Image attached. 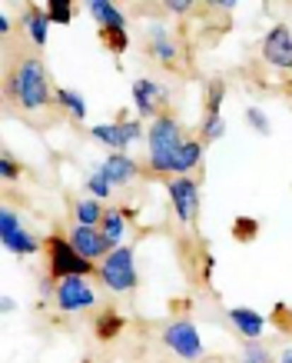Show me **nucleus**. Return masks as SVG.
<instances>
[{
  "mask_svg": "<svg viewBox=\"0 0 292 363\" xmlns=\"http://www.w3.org/2000/svg\"><path fill=\"white\" fill-rule=\"evenodd\" d=\"M7 97L17 100L23 111H44L50 104V80H47V67L40 57H23L7 77Z\"/></svg>",
  "mask_w": 292,
  "mask_h": 363,
  "instance_id": "obj_1",
  "label": "nucleus"
},
{
  "mask_svg": "<svg viewBox=\"0 0 292 363\" xmlns=\"http://www.w3.org/2000/svg\"><path fill=\"white\" fill-rule=\"evenodd\" d=\"M183 140H186L183 127H180L176 117L160 113L156 121H150V127H146V150H150V167L156 174H170L173 157L183 147Z\"/></svg>",
  "mask_w": 292,
  "mask_h": 363,
  "instance_id": "obj_2",
  "label": "nucleus"
},
{
  "mask_svg": "<svg viewBox=\"0 0 292 363\" xmlns=\"http://www.w3.org/2000/svg\"><path fill=\"white\" fill-rule=\"evenodd\" d=\"M47 253H50V270H47V277L50 280H66V277H93V260H87V257H80V253L74 250V243L66 240V237H60V233H54L50 240H47Z\"/></svg>",
  "mask_w": 292,
  "mask_h": 363,
  "instance_id": "obj_3",
  "label": "nucleus"
},
{
  "mask_svg": "<svg viewBox=\"0 0 292 363\" xmlns=\"http://www.w3.org/2000/svg\"><path fill=\"white\" fill-rule=\"evenodd\" d=\"M100 280L107 290L113 294H127L133 286L140 284V274H136V253L133 247H117V250H110V257L100 264Z\"/></svg>",
  "mask_w": 292,
  "mask_h": 363,
  "instance_id": "obj_4",
  "label": "nucleus"
},
{
  "mask_svg": "<svg viewBox=\"0 0 292 363\" xmlns=\"http://www.w3.org/2000/svg\"><path fill=\"white\" fill-rule=\"evenodd\" d=\"M166 194H170V207H173L176 220L193 223L196 213H199V184L193 177H173L166 184Z\"/></svg>",
  "mask_w": 292,
  "mask_h": 363,
  "instance_id": "obj_5",
  "label": "nucleus"
},
{
  "mask_svg": "<svg viewBox=\"0 0 292 363\" xmlns=\"http://www.w3.org/2000/svg\"><path fill=\"white\" fill-rule=\"evenodd\" d=\"M163 343H166L176 357H183V360H189V363L203 357L199 330H196L189 320H173V323H166V330H163Z\"/></svg>",
  "mask_w": 292,
  "mask_h": 363,
  "instance_id": "obj_6",
  "label": "nucleus"
},
{
  "mask_svg": "<svg viewBox=\"0 0 292 363\" xmlns=\"http://www.w3.org/2000/svg\"><path fill=\"white\" fill-rule=\"evenodd\" d=\"M90 137L100 140L103 147H110L113 154H127V147L133 140L143 137V127L140 121H117V123H93L90 127Z\"/></svg>",
  "mask_w": 292,
  "mask_h": 363,
  "instance_id": "obj_7",
  "label": "nucleus"
},
{
  "mask_svg": "<svg viewBox=\"0 0 292 363\" xmlns=\"http://www.w3.org/2000/svg\"><path fill=\"white\" fill-rule=\"evenodd\" d=\"M93 303H97V294L87 284V277H66L57 284V307L64 313H83Z\"/></svg>",
  "mask_w": 292,
  "mask_h": 363,
  "instance_id": "obj_8",
  "label": "nucleus"
},
{
  "mask_svg": "<svg viewBox=\"0 0 292 363\" xmlns=\"http://www.w3.org/2000/svg\"><path fill=\"white\" fill-rule=\"evenodd\" d=\"M66 240L74 243V250L80 253V257H87V260H107L110 250H117V247L103 237L100 227H80V223H74L70 233H66Z\"/></svg>",
  "mask_w": 292,
  "mask_h": 363,
  "instance_id": "obj_9",
  "label": "nucleus"
},
{
  "mask_svg": "<svg viewBox=\"0 0 292 363\" xmlns=\"http://www.w3.org/2000/svg\"><path fill=\"white\" fill-rule=\"evenodd\" d=\"M133 104H136V113L140 117H150V121H156L163 113V104L170 100V94H166V87L163 84H156V80L150 77H140V80H133Z\"/></svg>",
  "mask_w": 292,
  "mask_h": 363,
  "instance_id": "obj_10",
  "label": "nucleus"
},
{
  "mask_svg": "<svg viewBox=\"0 0 292 363\" xmlns=\"http://www.w3.org/2000/svg\"><path fill=\"white\" fill-rule=\"evenodd\" d=\"M262 57L266 64L279 67V70H292V30L289 23H276L266 40H262Z\"/></svg>",
  "mask_w": 292,
  "mask_h": 363,
  "instance_id": "obj_11",
  "label": "nucleus"
},
{
  "mask_svg": "<svg viewBox=\"0 0 292 363\" xmlns=\"http://www.w3.org/2000/svg\"><path fill=\"white\" fill-rule=\"evenodd\" d=\"M100 170H103V177H107L113 187H127V184H133L140 177V167H136V160L130 154H110L100 164Z\"/></svg>",
  "mask_w": 292,
  "mask_h": 363,
  "instance_id": "obj_12",
  "label": "nucleus"
},
{
  "mask_svg": "<svg viewBox=\"0 0 292 363\" xmlns=\"http://www.w3.org/2000/svg\"><path fill=\"white\" fill-rule=\"evenodd\" d=\"M229 323H233L236 333H243L246 340H259L262 330H266V317L256 313V310H249V307H233L229 310Z\"/></svg>",
  "mask_w": 292,
  "mask_h": 363,
  "instance_id": "obj_13",
  "label": "nucleus"
},
{
  "mask_svg": "<svg viewBox=\"0 0 292 363\" xmlns=\"http://www.w3.org/2000/svg\"><path fill=\"white\" fill-rule=\"evenodd\" d=\"M21 23L33 47H47V37H50V13H47V7H27Z\"/></svg>",
  "mask_w": 292,
  "mask_h": 363,
  "instance_id": "obj_14",
  "label": "nucleus"
},
{
  "mask_svg": "<svg viewBox=\"0 0 292 363\" xmlns=\"http://www.w3.org/2000/svg\"><path fill=\"white\" fill-rule=\"evenodd\" d=\"M199 160H203V140H189V137H186L183 147H180V150H176V157H173L170 174H173V177H189V170H196V167H199Z\"/></svg>",
  "mask_w": 292,
  "mask_h": 363,
  "instance_id": "obj_15",
  "label": "nucleus"
},
{
  "mask_svg": "<svg viewBox=\"0 0 292 363\" xmlns=\"http://www.w3.org/2000/svg\"><path fill=\"white\" fill-rule=\"evenodd\" d=\"M87 11H90V17L100 23V30H119V27H127L123 11H119L117 4H110V0H90Z\"/></svg>",
  "mask_w": 292,
  "mask_h": 363,
  "instance_id": "obj_16",
  "label": "nucleus"
},
{
  "mask_svg": "<svg viewBox=\"0 0 292 363\" xmlns=\"http://www.w3.org/2000/svg\"><path fill=\"white\" fill-rule=\"evenodd\" d=\"M54 97H57V104H60V107H64V111L70 113L76 123L87 121V100H83V94H80V90H74V87H57Z\"/></svg>",
  "mask_w": 292,
  "mask_h": 363,
  "instance_id": "obj_17",
  "label": "nucleus"
},
{
  "mask_svg": "<svg viewBox=\"0 0 292 363\" xmlns=\"http://www.w3.org/2000/svg\"><path fill=\"white\" fill-rule=\"evenodd\" d=\"M103 203L93 197H83V200H76V207H74V223H80V227H97V223H103Z\"/></svg>",
  "mask_w": 292,
  "mask_h": 363,
  "instance_id": "obj_18",
  "label": "nucleus"
},
{
  "mask_svg": "<svg viewBox=\"0 0 292 363\" xmlns=\"http://www.w3.org/2000/svg\"><path fill=\"white\" fill-rule=\"evenodd\" d=\"M150 54L160 60V64H176V57H180V50H176V44L170 40V33L166 30H153L150 33Z\"/></svg>",
  "mask_w": 292,
  "mask_h": 363,
  "instance_id": "obj_19",
  "label": "nucleus"
},
{
  "mask_svg": "<svg viewBox=\"0 0 292 363\" xmlns=\"http://www.w3.org/2000/svg\"><path fill=\"white\" fill-rule=\"evenodd\" d=\"M100 230H103V237H107L113 247H123V237H127V213H123V210H107Z\"/></svg>",
  "mask_w": 292,
  "mask_h": 363,
  "instance_id": "obj_20",
  "label": "nucleus"
},
{
  "mask_svg": "<svg viewBox=\"0 0 292 363\" xmlns=\"http://www.w3.org/2000/svg\"><path fill=\"white\" fill-rule=\"evenodd\" d=\"M4 247L11 253H17V257H33V253L40 250V240L33 237L27 227H21V230H13L7 240H4Z\"/></svg>",
  "mask_w": 292,
  "mask_h": 363,
  "instance_id": "obj_21",
  "label": "nucleus"
},
{
  "mask_svg": "<svg viewBox=\"0 0 292 363\" xmlns=\"http://www.w3.org/2000/svg\"><path fill=\"white\" fill-rule=\"evenodd\" d=\"M123 327H127V320L119 317L117 310H103V313L97 317V323H93V330H97L100 340H113Z\"/></svg>",
  "mask_w": 292,
  "mask_h": 363,
  "instance_id": "obj_22",
  "label": "nucleus"
},
{
  "mask_svg": "<svg viewBox=\"0 0 292 363\" xmlns=\"http://www.w3.org/2000/svg\"><path fill=\"white\" fill-rule=\"evenodd\" d=\"M87 190H90V197L93 200H107L110 194H113V184H110L107 177H103V170H93V174L87 177Z\"/></svg>",
  "mask_w": 292,
  "mask_h": 363,
  "instance_id": "obj_23",
  "label": "nucleus"
},
{
  "mask_svg": "<svg viewBox=\"0 0 292 363\" xmlns=\"http://www.w3.org/2000/svg\"><path fill=\"white\" fill-rule=\"evenodd\" d=\"M100 37H103V44L113 50V54H127V47H130V33H127V27H119V30H100Z\"/></svg>",
  "mask_w": 292,
  "mask_h": 363,
  "instance_id": "obj_24",
  "label": "nucleus"
},
{
  "mask_svg": "<svg viewBox=\"0 0 292 363\" xmlns=\"http://www.w3.org/2000/svg\"><path fill=\"white\" fill-rule=\"evenodd\" d=\"M256 233H259V220H252V217H236L233 223V237L239 243H252L256 240Z\"/></svg>",
  "mask_w": 292,
  "mask_h": 363,
  "instance_id": "obj_25",
  "label": "nucleus"
},
{
  "mask_svg": "<svg viewBox=\"0 0 292 363\" xmlns=\"http://www.w3.org/2000/svg\"><path fill=\"white\" fill-rule=\"evenodd\" d=\"M223 97H226L223 80H209V87H206V117L219 113V107H223Z\"/></svg>",
  "mask_w": 292,
  "mask_h": 363,
  "instance_id": "obj_26",
  "label": "nucleus"
},
{
  "mask_svg": "<svg viewBox=\"0 0 292 363\" xmlns=\"http://www.w3.org/2000/svg\"><path fill=\"white\" fill-rule=\"evenodd\" d=\"M47 13H50V23H70L74 21V0H50Z\"/></svg>",
  "mask_w": 292,
  "mask_h": 363,
  "instance_id": "obj_27",
  "label": "nucleus"
},
{
  "mask_svg": "<svg viewBox=\"0 0 292 363\" xmlns=\"http://www.w3.org/2000/svg\"><path fill=\"white\" fill-rule=\"evenodd\" d=\"M23 223H21V217H17V210L13 207H4L0 210V240H7L13 230H21Z\"/></svg>",
  "mask_w": 292,
  "mask_h": 363,
  "instance_id": "obj_28",
  "label": "nucleus"
},
{
  "mask_svg": "<svg viewBox=\"0 0 292 363\" xmlns=\"http://www.w3.org/2000/svg\"><path fill=\"white\" fill-rule=\"evenodd\" d=\"M226 133V121H223V113H213V117H206L203 121V140H219Z\"/></svg>",
  "mask_w": 292,
  "mask_h": 363,
  "instance_id": "obj_29",
  "label": "nucleus"
},
{
  "mask_svg": "<svg viewBox=\"0 0 292 363\" xmlns=\"http://www.w3.org/2000/svg\"><path fill=\"white\" fill-rule=\"evenodd\" d=\"M239 363H272V357H269V350H266L259 340H249L246 350H243V360H239Z\"/></svg>",
  "mask_w": 292,
  "mask_h": 363,
  "instance_id": "obj_30",
  "label": "nucleus"
},
{
  "mask_svg": "<svg viewBox=\"0 0 292 363\" xmlns=\"http://www.w3.org/2000/svg\"><path fill=\"white\" fill-rule=\"evenodd\" d=\"M246 123H249V127H252L256 133H262V137H266V133L272 130L269 117H266V113H262L259 107H249V111H246Z\"/></svg>",
  "mask_w": 292,
  "mask_h": 363,
  "instance_id": "obj_31",
  "label": "nucleus"
},
{
  "mask_svg": "<svg viewBox=\"0 0 292 363\" xmlns=\"http://www.w3.org/2000/svg\"><path fill=\"white\" fill-rule=\"evenodd\" d=\"M21 170H23V167L17 164V160L7 154V150L0 154V177H4V180H17V177H21Z\"/></svg>",
  "mask_w": 292,
  "mask_h": 363,
  "instance_id": "obj_32",
  "label": "nucleus"
},
{
  "mask_svg": "<svg viewBox=\"0 0 292 363\" xmlns=\"http://www.w3.org/2000/svg\"><path fill=\"white\" fill-rule=\"evenodd\" d=\"M166 11L170 13H186V11H193V0H166Z\"/></svg>",
  "mask_w": 292,
  "mask_h": 363,
  "instance_id": "obj_33",
  "label": "nucleus"
},
{
  "mask_svg": "<svg viewBox=\"0 0 292 363\" xmlns=\"http://www.w3.org/2000/svg\"><path fill=\"white\" fill-rule=\"evenodd\" d=\"M50 294H54V297H57L54 280H50V277H44V280H40V297H50Z\"/></svg>",
  "mask_w": 292,
  "mask_h": 363,
  "instance_id": "obj_34",
  "label": "nucleus"
},
{
  "mask_svg": "<svg viewBox=\"0 0 292 363\" xmlns=\"http://www.w3.org/2000/svg\"><path fill=\"white\" fill-rule=\"evenodd\" d=\"M7 33H11V17L0 11V37H7Z\"/></svg>",
  "mask_w": 292,
  "mask_h": 363,
  "instance_id": "obj_35",
  "label": "nucleus"
},
{
  "mask_svg": "<svg viewBox=\"0 0 292 363\" xmlns=\"http://www.w3.org/2000/svg\"><path fill=\"white\" fill-rule=\"evenodd\" d=\"M279 363H292V347H289V350H282V357H279Z\"/></svg>",
  "mask_w": 292,
  "mask_h": 363,
  "instance_id": "obj_36",
  "label": "nucleus"
}]
</instances>
